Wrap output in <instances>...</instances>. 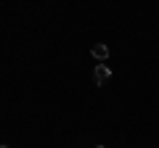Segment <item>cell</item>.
I'll return each instance as SVG.
<instances>
[{
    "label": "cell",
    "mask_w": 159,
    "mask_h": 148,
    "mask_svg": "<svg viewBox=\"0 0 159 148\" xmlns=\"http://www.w3.org/2000/svg\"><path fill=\"white\" fill-rule=\"evenodd\" d=\"M0 148H8V146H0Z\"/></svg>",
    "instance_id": "3"
},
{
    "label": "cell",
    "mask_w": 159,
    "mask_h": 148,
    "mask_svg": "<svg viewBox=\"0 0 159 148\" xmlns=\"http://www.w3.org/2000/svg\"><path fill=\"white\" fill-rule=\"evenodd\" d=\"M109 80H111V69L106 63H98L96 66V85H106Z\"/></svg>",
    "instance_id": "1"
},
{
    "label": "cell",
    "mask_w": 159,
    "mask_h": 148,
    "mask_svg": "<svg viewBox=\"0 0 159 148\" xmlns=\"http://www.w3.org/2000/svg\"><path fill=\"white\" fill-rule=\"evenodd\" d=\"M93 58H98V61H106V58H109V48L103 45V42L93 45Z\"/></svg>",
    "instance_id": "2"
},
{
    "label": "cell",
    "mask_w": 159,
    "mask_h": 148,
    "mask_svg": "<svg viewBox=\"0 0 159 148\" xmlns=\"http://www.w3.org/2000/svg\"><path fill=\"white\" fill-rule=\"evenodd\" d=\"M98 148H103V146H98Z\"/></svg>",
    "instance_id": "4"
}]
</instances>
